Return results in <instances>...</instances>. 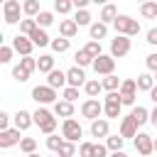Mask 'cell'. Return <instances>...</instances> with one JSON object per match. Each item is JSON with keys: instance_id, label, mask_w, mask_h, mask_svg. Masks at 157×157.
<instances>
[{"instance_id": "cell-1", "label": "cell", "mask_w": 157, "mask_h": 157, "mask_svg": "<svg viewBox=\"0 0 157 157\" xmlns=\"http://www.w3.org/2000/svg\"><path fill=\"white\" fill-rule=\"evenodd\" d=\"M32 115H34V125H37L42 132L54 135V130H56V118H54V113H49L47 108H37Z\"/></svg>"}, {"instance_id": "cell-2", "label": "cell", "mask_w": 157, "mask_h": 157, "mask_svg": "<svg viewBox=\"0 0 157 157\" xmlns=\"http://www.w3.org/2000/svg\"><path fill=\"white\" fill-rule=\"evenodd\" d=\"M113 27H115V32L123 34V37H135V34L140 32V22L132 20L130 15H118V20L113 22Z\"/></svg>"}, {"instance_id": "cell-3", "label": "cell", "mask_w": 157, "mask_h": 157, "mask_svg": "<svg viewBox=\"0 0 157 157\" xmlns=\"http://www.w3.org/2000/svg\"><path fill=\"white\" fill-rule=\"evenodd\" d=\"M61 137H64L66 142H78V140L83 137V130H81L78 120H74V118L64 120V123H61Z\"/></svg>"}, {"instance_id": "cell-4", "label": "cell", "mask_w": 157, "mask_h": 157, "mask_svg": "<svg viewBox=\"0 0 157 157\" xmlns=\"http://www.w3.org/2000/svg\"><path fill=\"white\" fill-rule=\"evenodd\" d=\"M135 91H137V81L135 78H125L120 86V103L123 105H135Z\"/></svg>"}, {"instance_id": "cell-5", "label": "cell", "mask_w": 157, "mask_h": 157, "mask_svg": "<svg viewBox=\"0 0 157 157\" xmlns=\"http://www.w3.org/2000/svg\"><path fill=\"white\" fill-rule=\"evenodd\" d=\"M101 113H103V103H101L98 98H88V101H83V105H81V115H83V118H88V120L93 123V120L101 118Z\"/></svg>"}, {"instance_id": "cell-6", "label": "cell", "mask_w": 157, "mask_h": 157, "mask_svg": "<svg viewBox=\"0 0 157 157\" xmlns=\"http://www.w3.org/2000/svg\"><path fill=\"white\" fill-rule=\"evenodd\" d=\"M120 108H123L120 93H118V91H115V93H108V96H105V103H103V113H105L108 118H120Z\"/></svg>"}, {"instance_id": "cell-7", "label": "cell", "mask_w": 157, "mask_h": 157, "mask_svg": "<svg viewBox=\"0 0 157 157\" xmlns=\"http://www.w3.org/2000/svg\"><path fill=\"white\" fill-rule=\"evenodd\" d=\"M130 52V37H123V34H115V39L110 42V56L113 59H120Z\"/></svg>"}, {"instance_id": "cell-8", "label": "cell", "mask_w": 157, "mask_h": 157, "mask_svg": "<svg viewBox=\"0 0 157 157\" xmlns=\"http://www.w3.org/2000/svg\"><path fill=\"white\" fill-rule=\"evenodd\" d=\"M32 98L37 101V103H56V91L52 88V86H34L32 88Z\"/></svg>"}, {"instance_id": "cell-9", "label": "cell", "mask_w": 157, "mask_h": 157, "mask_svg": "<svg viewBox=\"0 0 157 157\" xmlns=\"http://www.w3.org/2000/svg\"><path fill=\"white\" fill-rule=\"evenodd\" d=\"M135 150H137L142 157H150V155L155 152V140H152L147 132H137V137H135Z\"/></svg>"}, {"instance_id": "cell-10", "label": "cell", "mask_w": 157, "mask_h": 157, "mask_svg": "<svg viewBox=\"0 0 157 157\" xmlns=\"http://www.w3.org/2000/svg\"><path fill=\"white\" fill-rule=\"evenodd\" d=\"M93 69L96 74H103V76H113V69H115V59L108 56V54H101L96 61H93Z\"/></svg>"}, {"instance_id": "cell-11", "label": "cell", "mask_w": 157, "mask_h": 157, "mask_svg": "<svg viewBox=\"0 0 157 157\" xmlns=\"http://www.w3.org/2000/svg\"><path fill=\"white\" fill-rule=\"evenodd\" d=\"M2 12H5V22H7V25L22 22V20H20V2H17V0H5Z\"/></svg>"}, {"instance_id": "cell-12", "label": "cell", "mask_w": 157, "mask_h": 157, "mask_svg": "<svg viewBox=\"0 0 157 157\" xmlns=\"http://www.w3.org/2000/svg\"><path fill=\"white\" fill-rule=\"evenodd\" d=\"M12 49H15L17 54H22V56H29V54H32V49H34V44H32V39H29V37L17 34V37L12 39Z\"/></svg>"}, {"instance_id": "cell-13", "label": "cell", "mask_w": 157, "mask_h": 157, "mask_svg": "<svg viewBox=\"0 0 157 157\" xmlns=\"http://www.w3.org/2000/svg\"><path fill=\"white\" fill-rule=\"evenodd\" d=\"M66 81H69V86H71V88L86 86V74H83V69H78V66H71V69L66 71Z\"/></svg>"}, {"instance_id": "cell-14", "label": "cell", "mask_w": 157, "mask_h": 157, "mask_svg": "<svg viewBox=\"0 0 157 157\" xmlns=\"http://www.w3.org/2000/svg\"><path fill=\"white\" fill-rule=\"evenodd\" d=\"M22 137H20V130L17 128H10L5 132H0V147H12V145H20Z\"/></svg>"}, {"instance_id": "cell-15", "label": "cell", "mask_w": 157, "mask_h": 157, "mask_svg": "<svg viewBox=\"0 0 157 157\" xmlns=\"http://www.w3.org/2000/svg\"><path fill=\"white\" fill-rule=\"evenodd\" d=\"M54 115H59V118H64V120H69L71 115H74V103H69V101H56L54 103Z\"/></svg>"}, {"instance_id": "cell-16", "label": "cell", "mask_w": 157, "mask_h": 157, "mask_svg": "<svg viewBox=\"0 0 157 157\" xmlns=\"http://www.w3.org/2000/svg\"><path fill=\"white\" fill-rule=\"evenodd\" d=\"M32 123H34V115H32V113H27V110H22V108L15 113V128H17V130H27Z\"/></svg>"}, {"instance_id": "cell-17", "label": "cell", "mask_w": 157, "mask_h": 157, "mask_svg": "<svg viewBox=\"0 0 157 157\" xmlns=\"http://www.w3.org/2000/svg\"><path fill=\"white\" fill-rule=\"evenodd\" d=\"M64 83H69V81H66V71H59V69H54V71L47 76V86H52L54 91H56V88H61Z\"/></svg>"}, {"instance_id": "cell-18", "label": "cell", "mask_w": 157, "mask_h": 157, "mask_svg": "<svg viewBox=\"0 0 157 157\" xmlns=\"http://www.w3.org/2000/svg\"><path fill=\"white\" fill-rule=\"evenodd\" d=\"M120 135H123V137H137V123L132 120V115L123 118V123H120Z\"/></svg>"}, {"instance_id": "cell-19", "label": "cell", "mask_w": 157, "mask_h": 157, "mask_svg": "<svg viewBox=\"0 0 157 157\" xmlns=\"http://www.w3.org/2000/svg\"><path fill=\"white\" fill-rule=\"evenodd\" d=\"M76 32H78V25H76L74 20H61V22H59V34H61L64 39H71Z\"/></svg>"}, {"instance_id": "cell-20", "label": "cell", "mask_w": 157, "mask_h": 157, "mask_svg": "<svg viewBox=\"0 0 157 157\" xmlns=\"http://www.w3.org/2000/svg\"><path fill=\"white\" fill-rule=\"evenodd\" d=\"M91 135L93 137H108V120L105 118H98L91 123Z\"/></svg>"}, {"instance_id": "cell-21", "label": "cell", "mask_w": 157, "mask_h": 157, "mask_svg": "<svg viewBox=\"0 0 157 157\" xmlns=\"http://www.w3.org/2000/svg\"><path fill=\"white\" fill-rule=\"evenodd\" d=\"M29 39H32V44L34 47H47V44H52V39H49V34L42 29V27H37L32 34H29Z\"/></svg>"}, {"instance_id": "cell-22", "label": "cell", "mask_w": 157, "mask_h": 157, "mask_svg": "<svg viewBox=\"0 0 157 157\" xmlns=\"http://www.w3.org/2000/svg\"><path fill=\"white\" fill-rule=\"evenodd\" d=\"M88 32H91V39H93V42H101V39L108 34V25H103V22H93V25L88 27Z\"/></svg>"}, {"instance_id": "cell-23", "label": "cell", "mask_w": 157, "mask_h": 157, "mask_svg": "<svg viewBox=\"0 0 157 157\" xmlns=\"http://www.w3.org/2000/svg\"><path fill=\"white\" fill-rule=\"evenodd\" d=\"M37 69L42 71V74H52L54 71V56H49V54H42L39 59H37Z\"/></svg>"}, {"instance_id": "cell-24", "label": "cell", "mask_w": 157, "mask_h": 157, "mask_svg": "<svg viewBox=\"0 0 157 157\" xmlns=\"http://www.w3.org/2000/svg\"><path fill=\"white\" fill-rule=\"evenodd\" d=\"M115 20H118V7H115V5H103V10H101V22L108 25V22H115Z\"/></svg>"}, {"instance_id": "cell-25", "label": "cell", "mask_w": 157, "mask_h": 157, "mask_svg": "<svg viewBox=\"0 0 157 157\" xmlns=\"http://www.w3.org/2000/svg\"><path fill=\"white\" fill-rule=\"evenodd\" d=\"M101 83H103V91H108V93H115V91H118V88L123 86V81H120V78H118L115 74H113V76H105V78H103Z\"/></svg>"}, {"instance_id": "cell-26", "label": "cell", "mask_w": 157, "mask_h": 157, "mask_svg": "<svg viewBox=\"0 0 157 157\" xmlns=\"http://www.w3.org/2000/svg\"><path fill=\"white\" fill-rule=\"evenodd\" d=\"M123 145H125L123 135H108V140H105V147L113 150V152H123Z\"/></svg>"}, {"instance_id": "cell-27", "label": "cell", "mask_w": 157, "mask_h": 157, "mask_svg": "<svg viewBox=\"0 0 157 157\" xmlns=\"http://www.w3.org/2000/svg\"><path fill=\"white\" fill-rule=\"evenodd\" d=\"M74 59H76V66H78V69H83V66H88V64H93V61H96L86 49H78V52L74 54Z\"/></svg>"}, {"instance_id": "cell-28", "label": "cell", "mask_w": 157, "mask_h": 157, "mask_svg": "<svg viewBox=\"0 0 157 157\" xmlns=\"http://www.w3.org/2000/svg\"><path fill=\"white\" fill-rule=\"evenodd\" d=\"M130 115H132V120H135L137 125H145V123L150 120V113H147V108H142V105H135Z\"/></svg>"}, {"instance_id": "cell-29", "label": "cell", "mask_w": 157, "mask_h": 157, "mask_svg": "<svg viewBox=\"0 0 157 157\" xmlns=\"http://www.w3.org/2000/svg\"><path fill=\"white\" fill-rule=\"evenodd\" d=\"M22 10H25V15H29L32 20H37V15L42 12V10H39V2H37V0H25V2H22Z\"/></svg>"}, {"instance_id": "cell-30", "label": "cell", "mask_w": 157, "mask_h": 157, "mask_svg": "<svg viewBox=\"0 0 157 157\" xmlns=\"http://www.w3.org/2000/svg\"><path fill=\"white\" fill-rule=\"evenodd\" d=\"M137 88H140V91H152V88H155L152 74H140V76H137Z\"/></svg>"}, {"instance_id": "cell-31", "label": "cell", "mask_w": 157, "mask_h": 157, "mask_svg": "<svg viewBox=\"0 0 157 157\" xmlns=\"http://www.w3.org/2000/svg\"><path fill=\"white\" fill-rule=\"evenodd\" d=\"M83 91L88 93V98H96V96H98V93L103 91V83H101V81H96V78H91V81H86Z\"/></svg>"}, {"instance_id": "cell-32", "label": "cell", "mask_w": 157, "mask_h": 157, "mask_svg": "<svg viewBox=\"0 0 157 157\" xmlns=\"http://www.w3.org/2000/svg\"><path fill=\"white\" fill-rule=\"evenodd\" d=\"M140 15L145 20H155L157 17V2H142L140 5Z\"/></svg>"}, {"instance_id": "cell-33", "label": "cell", "mask_w": 157, "mask_h": 157, "mask_svg": "<svg viewBox=\"0 0 157 157\" xmlns=\"http://www.w3.org/2000/svg\"><path fill=\"white\" fill-rule=\"evenodd\" d=\"M34 29H37V20L27 17V20H22V22H20V34H22V37H29Z\"/></svg>"}, {"instance_id": "cell-34", "label": "cell", "mask_w": 157, "mask_h": 157, "mask_svg": "<svg viewBox=\"0 0 157 157\" xmlns=\"http://www.w3.org/2000/svg\"><path fill=\"white\" fill-rule=\"evenodd\" d=\"M74 22L78 25V27H83V25H93L91 22V15H88V10H76V15H74Z\"/></svg>"}, {"instance_id": "cell-35", "label": "cell", "mask_w": 157, "mask_h": 157, "mask_svg": "<svg viewBox=\"0 0 157 157\" xmlns=\"http://www.w3.org/2000/svg\"><path fill=\"white\" fill-rule=\"evenodd\" d=\"M69 39H64V37H56V39H52V49L56 52V54H64V52H69Z\"/></svg>"}, {"instance_id": "cell-36", "label": "cell", "mask_w": 157, "mask_h": 157, "mask_svg": "<svg viewBox=\"0 0 157 157\" xmlns=\"http://www.w3.org/2000/svg\"><path fill=\"white\" fill-rule=\"evenodd\" d=\"M56 157H76V145H74V142H66V140H64V145L59 147Z\"/></svg>"}, {"instance_id": "cell-37", "label": "cell", "mask_w": 157, "mask_h": 157, "mask_svg": "<svg viewBox=\"0 0 157 157\" xmlns=\"http://www.w3.org/2000/svg\"><path fill=\"white\" fill-rule=\"evenodd\" d=\"M52 22H54V15H52V12H47V10H42V12L37 15V27H42V29H44V27H49Z\"/></svg>"}, {"instance_id": "cell-38", "label": "cell", "mask_w": 157, "mask_h": 157, "mask_svg": "<svg viewBox=\"0 0 157 157\" xmlns=\"http://www.w3.org/2000/svg\"><path fill=\"white\" fill-rule=\"evenodd\" d=\"M20 150H22L25 155H32V152L37 150V140H34V137H22V142H20Z\"/></svg>"}, {"instance_id": "cell-39", "label": "cell", "mask_w": 157, "mask_h": 157, "mask_svg": "<svg viewBox=\"0 0 157 157\" xmlns=\"http://www.w3.org/2000/svg\"><path fill=\"white\" fill-rule=\"evenodd\" d=\"M71 7H74V0H56V2H54V10H56L59 15H66Z\"/></svg>"}, {"instance_id": "cell-40", "label": "cell", "mask_w": 157, "mask_h": 157, "mask_svg": "<svg viewBox=\"0 0 157 157\" xmlns=\"http://www.w3.org/2000/svg\"><path fill=\"white\" fill-rule=\"evenodd\" d=\"M61 145H64V137H59V135H49V137H47V147H49L52 152H59Z\"/></svg>"}, {"instance_id": "cell-41", "label": "cell", "mask_w": 157, "mask_h": 157, "mask_svg": "<svg viewBox=\"0 0 157 157\" xmlns=\"http://www.w3.org/2000/svg\"><path fill=\"white\" fill-rule=\"evenodd\" d=\"M83 49H86V52H88L93 59H98V56H101V42H93V39H91V42H88Z\"/></svg>"}, {"instance_id": "cell-42", "label": "cell", "mask_w": 157, "mask_h": 157, "mask_svg": "<svg viewBox=\"0 0 157 157\" xmlns=\"http://www.w3.org/2000/svg\"><path fill=\"white\" fill-rule=\"evenodd\" d=\"M20 66H22L25 71L32 74V71L37 69V59H32V56H22V59H20Z\"/></svg>"}, {"instance_id": "cell-43", "label": "cell", "mask_w": 157, "mask_h": 157, "mask_svg": "<svg viewBox=\"0 0 157 157\" xmlns=\"http://www.w3.org/2000/svg\"><path fill=\"white\" fill-rule=\"evenodd\" d=\"M12 78H15V81H20V83H22V81H27V78H29V71H25V69H22V66H20V64H17V66H15V69H12Z\"/></svg>"}, {"instance_id": "cell-44", "label": "cell", "mask_w": 157, "mask_h": 157, "mask_svg": "<svg viewBox=\"0 0 157 157\" xmlns=\"http://www.w3.org/2000/svg\"><path fill=\"white\" fill-rule=\"evenodd\" d=\"M76 98H78V88H71V86H66V88H64V101L74 103Z\"/></svg>"}, {"instance_id": "cell-45", "label": "cell", "mask_w": 157, "mask_h": 157, "mask_svg": "<svg viewBox=\"0 0 157 157\" xmlns=\"http://www.w3.org/2000/svg\"><path fill=\"white\" fill-rule=\"evenodd\" d=\"M105 155H108V147H105V145H98V142H93L91 157H105Z\"/></svg>"}, {"instance_id": "cell-46", "label": "cell", "mask_w": 157, "mask_h": 157, "mask_svg": "<svg viewBox=\"0 0 157 157\" xmlns=\"http://www.w3.org/2000/svg\"><path fill=\"white\" fill-rule=\"evenodd\" d=\"M10 59H12V47H0V61L7 64Z\"/></svg>"}, {"instance_id": "cell-47", "label": "cell", "mask_w": 157, "mask_h": 157, "mask_svg": "<svg viewBox=\"0 0 157 157\" xmlns=\"http://www.w3.org/2000/svg\"><path fill=\"white\" fill-rule=\"evenodd\" d=\"M91 150H93V142H81V147H78V157H91Z\"/></svg>"}, {"instance_id": "cell-48", "label": "cell", "mask_w": 157, "mask_h": 157, "mask_svg": "<svg viewBox=\"0 0 157 157\" xmlns=\"http://www.w3.org/2000/svg\"><path fill=\"white\" fill-rule=\"evenodd\" d=\"M145 64H147V69H150L152 74H157V54H147Z\"/></svg>"}, {"instance_id": "cell-49", "label": "cell", "mask_w": 157, "mask_h": 157, "mask_svg": "<svg viewBox=\"0 0 157 157\" xmlns=\"http://www.w3.org/2000/svg\"><path fill=\"white\" fill-rule=\"evenodd\" d=\"M7 125H10V115H7L5 110H0V132H5V130H10Z\"/></svg>"}, {"instance_id": "cell-50", "label": "cell", "mask_w": 157, "mask_h": 157, "mask_svg": "<svg viewBox=\"0 0 157 157\" xmlns=\"http://www.w3.org/2000/svg\"><path fill=\"white\" fill-rule=\"evenodd\" d=\"M147 44H157V27H152L147 32Z\"/></svg>"}, {"instance_id": "cell-51", "label": "cell", "mask_w": 157, "mask_h": 157, "mask_svg": "<svg viewBox=\"0 0 157 157\" xmlns=\"http://www.w3.org/2000/svg\"><path fill=\"white\" fill-rule=\"evenodd\" d=\"M86 5H88V0H74V7H78V10H86Z\"/></svg>"}, {"instance_id": "cell-52", "label": "cell", "mask_w": 157, "mask_h": 157, "mask_svg": "<svg viewBox=\"0 0 157 157\" xmlns=\"http://www.w3.org/2000/svg\"><path fill=\"white\" fill-rule=\"evenodd\" d=\"M150 123H152V125H155V128H157V105H155V110H152V113H150Z\"/></svg>"}, {"instance_id": "cell-53", "label": "cell", "mask_w": 157, "mask_h": 157, "mask_svg": "<svg viewBox=\"0 0 157 157\" xmlns=\"http://www.w3.org/2000/svg\"><path fill=\"white\" fill-rule=\"evenodd\" d=\"M150 98H152V101H155V105H157V86L150 91Z\"/></svg>"}, {"instance_id": "cell-54", "label": "cell", "mask_w": 157, "mask_h": 157, "mask_svg": "<svg viewBox=\"0 0 157 157\" xmlns=\"http://www.w3.org/2000/svg\"><path fill=\"white\" fill-rule=\"evenodd\" d=\"M110 157H128V155H125V152H113Z\"/></svg>"}, {"instance_id": "cell-55", "label": "cell", "mask_w": 157, "mask_h": 157, "mask_svg": "<svg viewBox=\"0 0 157 157\" xmlns=\"http://www.w3.org/2000/svg\"><path fill=\"white\" fill-rule=\"evenodd\" d=\"M27 157H39V155H37V152H32V155H27Z\"/></svg>"}, {"instance_id": "cell-56", "label": "cell", "mask_w": 157, "mask_h": 157, "mask_svg": "<svg viewBox=\"0 0 157 157\" xmlns=\"http://www.w3.org/2000/svg\"><path fill=\"white\" fill-rule=\"evenodd\" d=\"M155 152H157V137H155Z\"/></svg>"}, {"instance_id": "cell-57", "label": "cell", "mask_w": 157, "mask_h": 157, "mask_svg": "<svg viewBox=\"0 0 157 157\" xmlns=\"http://www.w3.org/2000/svg\"><path fill=\"white\" fill-rule=\"evenodd\" d=\"M155 81H157V74H155Z\"/></svg>"}]
</instances>
